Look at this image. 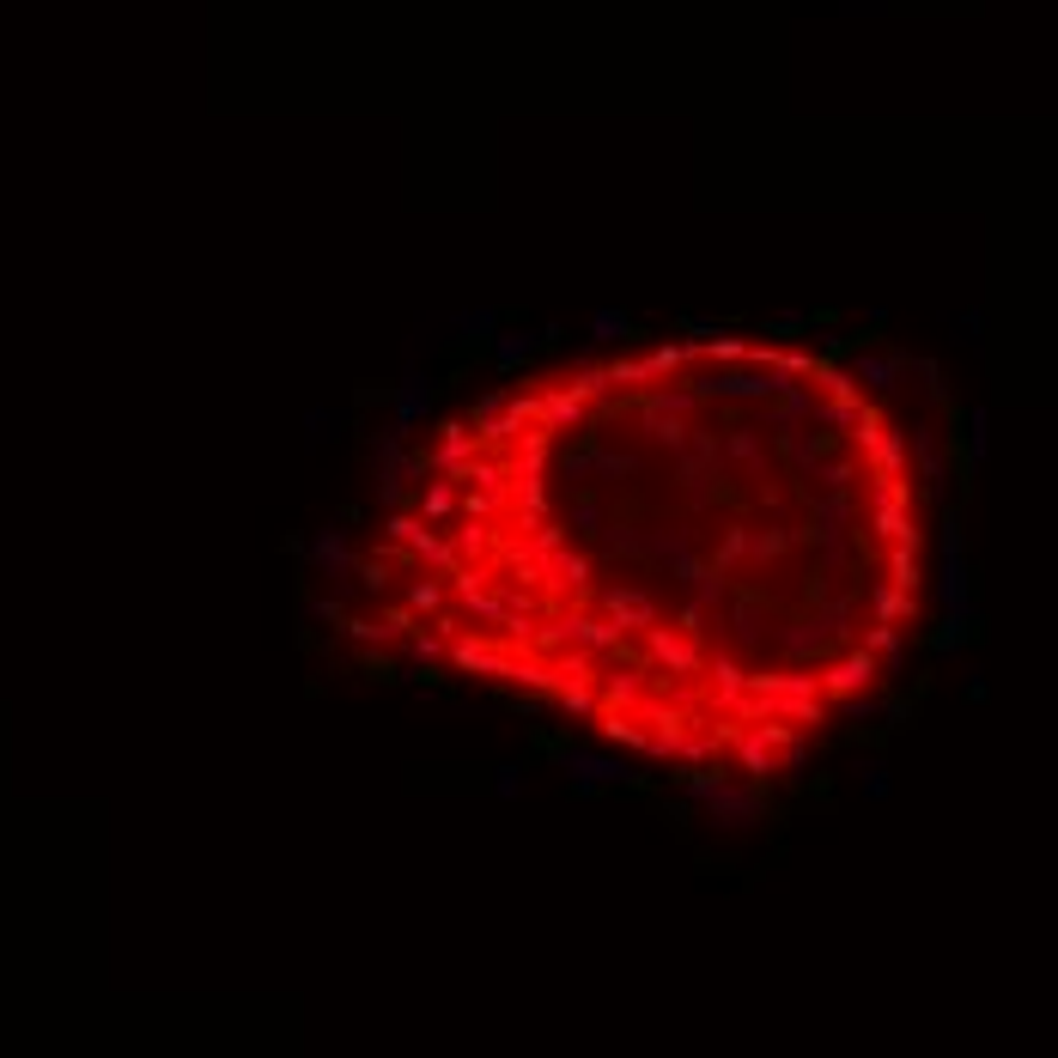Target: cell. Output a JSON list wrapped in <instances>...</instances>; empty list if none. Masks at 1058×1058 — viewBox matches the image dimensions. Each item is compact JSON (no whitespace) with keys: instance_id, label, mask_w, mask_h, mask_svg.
<instances>
[{"instance_id":"1","label":"cell","mask_w":1058,"mask_h":1058,"mask_svg":"<svg viewBox=\"0 0 1058 1058\" xmlns=\"http://www.w3.org/2000/svg\"><path fill=\"white\" fill-rule=\"evenodd\" d=\"M675 779H682V797L700 803L712 815V827H724V834H748V827L767 821V797L754 785H736L730 773H675Z\"/></svg>"},{"instance_id":"2","label":"cell","mask_w":1058,"mask_h":1058,"mask_svg":"<svg viewBox=\"0 0 1058 1058\" xmlns=\"http://www.w3.org/2000/svg\"><path fill=\"white\" fill-rule=\"evenodd\" d=\"M700 396H730V402H767V396H785L791 390V377L785 371H736V365H724V371H706L700 384H694Z\"/></svg>"},{"instance_id":"3","label":"cell","mask_w":1058,"mask_h":1058,"mask_svg":"<svg viewBox=\"0 0 1058 1058\" xmlns=\"http://www.w3.org/2000/svg\"><path fill=\"white\" fill-rule=\"evenodd\" d=\"M876 682H882V663H876L864 645L827 657V669H821V694H827V700H858V694L876 688Z\"/></svg>"},{"instance_id":"4","label":"cell","mask_w":1058,"mask_h":1058,"mask_svg":"<svg viewBox=\"0 0 1058 1058\" xmlns=\"http://www.w3.org/2000/svg\"><path fill=\"white\" fill-rule=\"evenodd\" d=\"M560 767L578 791H596V785H627L633 773L615 761V754H596V748H560Z\"/></svg>"},{"instance_id":"5","label":"cell","mask_w":1058,"mask_h":1058,"mask_svg":"<svg viewBox=\"0 0 1058 1058\" xmlns=\"http://www.w3.org/2000/svg\"><path fill=\"white\" fill-rule=\"evenodd\" d=\"M602 615H609L621 633H627V627L651 633V627H657V602H651L645 590H633V584H602Z\"/></svg>"},{"instance_id":"6","label":"cell","mask_w":1058,"mask_h":1058,"mask_svg":"<svg viewBox=\"0 0 1058 1058\" xmlns=\"http://www.w3.org/2000/svg\"><path fill=\"white\" fill-rule=\"evenodd\" d=\"M475 457H481L475 426H469V420H444V426H438V444H432V457H426V463H432L438 475H457V469H463V463H475Z\"/></svg>"},{"instance_id":"7","label":"cell","mask_w":1058,"mask_h":1058,"mask_svg":"<svg viewBox=\"0 0 1058 1058\" xmlns=\"http://www.w3.org/2000/svg\"><path fill=\"white\" fill-rule=\"evenodd\" d=\"M432 414V377L420 371V365H408L402 371V384H396V414H390V432L396 438H408V426H420Z\"/></svg>"},{"instance_id":"8","label":"cell","mask_w":1058,"mask_h":1058,"mask_svg":"<svg viewBox=\"0 0 1058 1058\" xmlns=\"http://www.w3.org/2000/svg\"><path fill=\"white\" fill-rule=\"evenodd\" d=\"M645 645H651V657H657L669 675H706V657H700V645H694L688 633H675V627H651V633H645Z\"/></svg>"},{"instance_id":"9","label":"cell","mask_w":1058,"mask_h":1058,"mask_svg":"<svg viewBox=\"0 0 1058 1058\" xmlns=\"http://www.w3.org/2000/svg\"><path fill=\"white\" fill-rule=\"evenodd\" d=\"M554 627H560V639H572V645H584V651H621V627H615L609 615L572 609V615H560Z\"/></svg>"},{"instance_id":"10","label":"cell","mask_w":1058,"mask_h":1058,"mask_svg":"<svg viewBox=\"0 0 1058 1058\" xmlns=\"http://www.w3.org/2000/svg\"><path fill=\"white\" fill-rule=\"evenodd\" d=\"M736 767H742L754 785H761V779H773V773H779V748H773L761 730H742V736H736Z\"/></svg>"},{"instance_id":"11","label":"cell","mask_w":1058,"mask_h":1058,"mask_svg":"<svg viewBox=\"0 0 1058 1058\" xmlns=\"http://www.w3.org/2000/svg\"><path fill=\"white\" fill-rule=\"evenodd\" d=\"M827 645H834V627H827L821 615L779 627V651H785V657H815V651H827Z\"/></svg>"},{"instance_id":"12","label":"cell","mask_w":1058,"mask_h":1058,"mask_svg":"<svg viewBox=\"0 0 1058 1058\" xmlns=\"http://www.w3.org/2000/svg\"><path fill=\"white\" fill-rule=\"evenodd\" d=\"M548 457H554V432L548 426H536V432H517V457H505V469L511 475H542L548 469Z\"/></svg>"},{"instance_id":"13","label":"cell","mask_w":1058,"mask_h":1058,"mask_svg":"<svg viewBox=\"0 0 1058 1058\" xmlns=\"http://www.w3.org/2000/svg\"><path fill=\"white\" fill-rule=\"evenodd\" d=\"M761 432H767V426H730V438H724V463H742L754 481L767 475V450H761Z\"/></svg>"},{"instance_id":"14","label":"cell","mask_w":1058,"mask_h":1058,"mask_svg":"<svg viewBox=\"0 0 1058 1058\" xmlns=\"http://www.w3.org/2000/svg\"><path fill=\"white\" fill-rule=\"evenodd\" d=\"M311 566H317L323 578H347V572H353V554H347V536H341V523L317 529V542H311Z\"/></svg>"},{"instance_id":"15","label":"cell","mask_w":1058,"mask_h":1058,"mask_svg":"<svg viewBox=\"0 0 1058 1058\" xmlns=\"http://www.w3.org/2000/svg\"><path fill=\"white\" fill-rule=\"evenodd\" d=\"M900 371H906V359H894V353H858V359H852V377H858V384H870L876 396L900 390Z\"/></svg>"},{"instance_id":"16","label":"cell","mask_w":1058,"mask_h":1058,"mask_svg":"<svg viewBox=\"0 0 1058 1058\" xmlns=\"http://www.w3.org/2000/svg\"><path fill=\"white\" fill-rule=\"evenodd\" d=\"M450 663H457V669H475V675H511V651H499V645H481V639H457V651H450Z\"/></svg>"},{"instance_id":"17","label":"cell","mask_w":1058,"mask_h":1058,"mask_svg":"<svg viewBox=\"0 0 1058 1058\" xmlns=\"http://www.w3.org/2000/svg\"><path fill=\"white\" fill-rule=\"evenodd\" d=\"M584 408H590V402H578V396L560 384V390L542 396V426H548V432H578V426H584Z\"/></svg>"},{"instance_id":"18","label":"cell","mask_w":1058,"mask_h":1058,"mask_svg":"<svg viewBox=\"0 0 1058 1058\" xmlns=\"http://www.w3.org/2000/svg\"><path fill=\"white\" fill-rule=\"evenodd\" d=\"M450 548H457V560H463V566H481V560H487V548H493V529H487L481 517H463L457 529H450Z\"/></svg>"},{"instance_id":"19","label":"cell","mask_w":1058,"mask_h":1058,"mask_svg":"<svg viewBox=\"0 0 1058 1058\" xmlns=\"http://www.w3.org/2000/svg\"><path fill=\"white\" fill-rule=\"evenodd\" d=\"M505 682L536 688V694H560V688H566V682H560V669L542 663V657H511V675H505Z\"/></svg>"},{"instance_id":"20","label":"cell","mask_w":1058,"mask_h":1058,"mask_svg":"<svg viewBox=\"0 0 1058 1058\" xmlns=\"http://www.w3.org/2000/svg\"><path fill=\"white\" fill-rule=\"evenodd\" d=\"M706 675H712L718 706H736V700L748 694V669H742V663H730V657H706Z\"/></svg>"},{"instance_id":"21","label":"cell","mask_w":1058,"mask_h":1058,"mask_svg":"<svg viewBox=\"0 0 1058 1058\" xmlns=\"http://www.w3.org/2000/svg\"><path fill=\"white\" fill-rule=\"evenodd\" d=\"M590 578H596V566L584 560V554H554L548 560V590L560 596V590H590Z\"/></svg>"},{"instance_id":"22","label":"cell","mask_w":1058,"mask_h":1058,"mask_svg":"<svg viewBox=\"0 0 1058 1058\" xmlns=\"http://www.w3.org/2000/svg\"><path fill=\"white\" fill-rule=\"evenodd\" d=\"M694 408H700V390L688 384V390H657V396H645L639 414H651V420H694Z\"/></svg>"},{"instance_id":"23","label":"cell","mask_w":1058,"mask_h":1058,"mask_svg":"<svg viewBox=\"0 0 1058 1058\" xmlns=\"http://www.w3.org/2000/svg\"><path fill=\"white\" fill-rule=\"evenodd\" d=\"M633 335H639V323H633V311H621V305H602V311L590 317V341H602V347L633 341Z\"/></svg>"},{"instance_id":"24","label":"cell","mask_w":1058,"mask_h":1058,"mask_svg":"<svg viewBox=\"0 0 1058 1058\" xmlns=\"http://www.w3.org/2000/svg\"><path fill=\"white\" fill-rule=\"evenodd\" d=\"M596 724L615 748H651V730H639V712H602Z\"/></svg>"},{"instance_id":"25","label":"cell","mask_w":1058,"mask_h":1058,"mask_svg":"<svg viewBox=\"0 0 1058 1058\" xmlns=\"http://www.w3.org/2000/svg\"><path fill=\"white\" fill-rule=\"evenodd\" d=\"M870 609H876V621H906L913 615V590H900V584H870Z\"/></svg>"},{"instance_id":"26","label":"cell","mask_w":1058,"mask_h":1058,"mask_svg":"<svg viewBox=\"0 0 1058 1058\" xmlns=\"http://www.w3.org/2000/svg\"><path fill=\"white\" fill-rule=\"evenodd\" d=\"M517 487H511V499L523 505V529H536L542 523V511H548V487H542V475H511Z\"/></svg>"},{"instance_id":"27","label":"cell","mask_w":1058,"mask_h":1058,"mask_svg":"<svg viewBox=\"0 0 1058 1058\" xmlns=\"http://www.w3.org/2000/svg\"><path fill=\"white\" fill-rule=\"evenodd\" d=\"M554 669H560V682H566V688H596V657H590L584 645L560 651V657H554Z\"/></svg>"},{"instance_id":"28","label":"cell","mask_w":1058,"mask_h":1058,"mask_svg":"<svg viewBox=\"0 0 1058 1058\" xmlns=\"http://www.w3.org/2000/svg\"><path fill=\"white\" fill-rule=\"evenodd\" d=\"M742 554H754V529H748V523H730L724 536H718V548H712V566H718V572H730Z\"/></svg>"},{"instance_id":"29","label":"cell","mask_w":1058,"mask_h":1058,"mask_svg":"<svg viewBox=\"0 0 1058 1058\" xmlns=\"http://www.w3.org/2000/svg\"><path fill=\"white\" fill-rule=\"evenodd\" d=\"M493 359H499V371H517L523 359H536V335H529V329H511V335H493Z\"/></svg>"},{"instance_id":"30","label":"cell","mask_w":1058,"mask_h":1058,"mask_svg":"<svg viewBox=\"0 0 1058 1058\" xmlns=\"http://www.w3.org/2000/svg\"><path fill=\"white\" fill-rule=\"evenodd\" d=\"M688 590H694V602H700V609H724V602H730V572H718V566H700V578H694Z\"/></svg>"},{"instance_id":"31","label":"cell","mask_w":1058,"mask_h":1058,"mask_svg":"<svg viewBox=\"0 0 1058 1058\" xmlns=\"http://www.w3.org/2000/svg\"><path fill=\"white\" fill-rule=\"evenodd\" d=\"M682 554H688V536H682V529H645V560L675 566Z\"/></svg>"},{"instance_id":"32","label":"cell","mask_w":1058,"mask_h":1058,"mask_svg":"<svg viewBox=\"0 0 1058 1058\" xmlns=\"http://www.w3.org/2000/svg\"><path fill=\"white\" fill-rule=\"evenodd\" d=\"M639 694H645V675H609V688H602V712H633L639 706Z\"/></svg>"},{"instance_id":"33","label":"cell","mask_w":1058,"mask_h":1058,"mask_svg":"<svg viewBox=\"0 0 1058 1058\" xmlns=\"http://www.w3.org/2000/svg\"><path fill=\"white\" fill-rule=\"evenodd\" d=\"M566 390H572L578 402H609V390H615V384H609V365H584Z\"/></svg>"},{"instance_id":"34","label":"cell","mask_w":1058,"mask_h":1058,"mask_svg":"<svg viewBox=\"0 0 1058 1058\" xmlns=\"http://www.w3.org/2000/svg\"><path fill=\"white\" fill-rule=\"evenodd\" d=\"M499 335V311L475 305V311H457V341H493Z\"/></svg>"},{"instance_id":"35","label":"cell","mask_w":1058,"mask_h":1058,"mask_svg":"<svg viewBox=\"0 0 1058 1058\" xmlns=\"http://www.w3.org/2000/svg\"><path fill=\"white\" fill-rule=\"evenodd\" d=\"M590 463H596V481H633L639 475V457H627V450H590Z\"/></svg>"},{"instance_id":"36","label":"cell","mask_w":1058,"mask_h":1058,"mask_svg":"<svg viewBox=\"0 0 1058 1058\" xmlns=\"http://www.w3.org/2000/svg\"><path fill=\"white\" fill-rule=\"evenodd\" d=\"M420 511H426L432 523H444L450 511H457V481H450V475H444V481H432V487L420 493Z\"/></svg>"},{"instance_id":"37","label":"cell","mask_w":1058,"mask_h":1058,"mask_svg":"<svg viewBox=\"0 0 1058 1058\" xmlns=\"http://www.w3.org/2000/svg\"><path fill=\"white\" fill-rule=\"evenodd\" d=\"M523 548L536 554V560H554V554H566V529H560V523H536V529L523 536Z\"/></svg>"},{"instance_id":"38","label":"cell","mask_w":1058,"mask_h":1058,"mask_svg":"<svg viewBox=\"0 0 1058 1058\" xmlns=\"http://www.w3.org/2000/svg\"><path fill=\"white\" fill-rule=\"evenodd\" d=\"M688 359H694V341H663L645 365H651V377H669V371H682Z\"/></svg>"},{"instance_id":"39","label":"cell","mask_w":1058,"mask_h":1058,"mask_svg":"<svg viewBox=\"0 0 1058 1058\" xmlns=\"http://www.w3.org/2000/svg\"><path fill=\"white\" fill-rule=\"evenodd\" d=\"M499 505H505V487H475V493L457 499V511H463V517H481V523H487Z\"/></svg>"},{"instance_id":"40","label":"cell","mask_w":1058,"mask_h":1058,"mask_svg":"<svg viewBox=\"0 0 1058 1058\" xmlns=\"http://www.w3.org/2000/svg\"><path fill=\"white\" fill-rule=\"evenodd\" d=\"M408 609L438 615V609H444V584H438V578H414V584H408Z\"/></svg>"},{"instance_id":"41","label":"cell","mask_w":1058,"mask_h":1058,"mask_svg":"<svg viewBox=\"0 0 1058 1058\" xmlns=\"http://www.w3.org/2000/svg\"><path fill=\"white\" fill-rule=\"evenodd\" d=\"M560 712L566 718H602V700H596V688H560Z\"/></svg>"},{"instance_id":"42","label":"cell","mask_w":1058,"mask_h":1058,"mask_svg":"<svg viewBox=\"0 0 1058 1058\" xmlns=\"http://www.w3.org/2000/svg\"><path fill=\"white\" fill-rule=\"evenodd\" d=\"M815 481H821L827 493H852V481H858V463H852V457H840V463H821V469H815Z\"/></svg>"},{"instance_id":"43","label":"cell","mask_w":1058,"mask_h":1058,"mask_svg":"<svg viewBox=\"0 0 1058 1058\" xmlns=\"http://www.w3.org/2000/svg\"><path fill=\"white\" fill-rule=\"evenodd\" d=\"M791 542H797V529H761L754 536V560H779V554H791Z\"/></svg>"},{"instance_id":"44","label":"cell","mask_w":1058,"mask_h":1058,"mask_svg":"<svg viewBox=\"0 0 1058 1058\" xmlns=\"http://www.w3.org/2000/svg\"><path fill=\"white\" fill-rule=\"evenodd\" d=\"M347 633H353L359 645H396V639H402L390 621H347Z\"/></svg>"},{"instance_id":"45","label":"cell","mask_w":1058,"mask_h":1058,"mask_svg":"<svg viewBox=\"0 0 1058 1058\" xmlns=\"http://www.w3.org/2000/svg\"><path fill=\"white\" fill-rule=\"evenodd\" d=\"M730 621H736V639H742V645L761 639V609H754V602H730Z\"/></svg>"},{"instance_id":"46","label":"cell","mask_w":1058,"mask_h":1058,"mask_svg":"<svg viewBox=\"0 0 1058 1058\" xmlns=\"http://www.w3.org/2000/svg\"><path fill=\"white\" fill-rule=\"evenodd\" d=\"M609 384H615V390H627V384H651V365H645V359H615V365H609Z\"/></svg>"},{"instance_id":"47","label":"cell","mask_w":1058,"mask_h":1058,"mask_svg":"<svg viewBox=\"0 0 1058 1058\" xmlns=\"http://www.w3.org/2000/svg\"><path fill=\"white\" fill-rule=\"evenodd\" d=\"M706 353H712L718 365H742L754 347H748V341H736V335H712V341H706Z\"/></svg>"},{"instance_id":"48","label":"cell","mask_w":1058,"mask_h":1058,"mask_svg":"<svg viewBox=\"0 0 1058 1058\" xmlns=\"http://www.w3.org/2000/svg\"><path fill=\"white\" fill-rule=\"evenodd\" d=\"M572 529H584V536H602V529H609V517H602L596 499H578V505H572Z\"/></svg>"},{"instance_id":"49","label":"cell","mask_w":1058,"mask_h":1058,"mask_svg":"<svg viewBox=\"0 0 1058 1058\" xmlns=\"http://www.w3.org/2000/svg\"><path fill=\"white\" fill-rule=\"evenodd\" d=\"M408 651H414L420 663H444V639H438V633H414V639H408Z\"/></svg>"},{"instance_id":"50","label":"cell","mask_w":1058,"mask_h":1058,"mask_svg":"<svg viewBox=\"0 0 1058 1058\" xmlns=\"http://www.w3.org/2000/svg\"><path fill=\"white\" fill-rule=\"evenodd\" d=\"M493 791H499L505 803H511V797H523V767H499V773H493Z\"/></svg>"},{"instance_id":"51","label":"cell","mask_w":1058,"mask_h":1058,"mask_svg":"<svg viewBox=\"0 0 1058 1058\" xmlns=\"http://www.w3.org/2000/svg\"><path fill=\"white\" fill-rule=\"evenodd\" d=\"M967 450H973V463L986 457V408H973V420H967Z\"/></svg>"},{"instance_id":"52","label":"cell","mask_w":1058,"mask_h":1058,"mask_svg":"<svg viewBox=\"0 0 1058 1058\" xmlns=\"http://www.w3.org/2000/svg\"><path fill=\"white\" fill-rule=\"evenodd\" d=\"M359 584H365V590H390V566H384V560H365V566H359Z\"/></svg>"},{"instance_id":"53","label":"cell","mask_w":1058,"mask_h":1058,"mask_svg":"<svg viewBox=\"0 0 1058 1058\" xmlns=\"http://www.w3.org/2000/svg\"><path fill=\"white\" fill-rule=\"evenodd\" d=\"M566 475H572V481H596V463H590V450H572V457H566Z\"/></svg>"},{"instance_id":"54","label":"cell","mask_w":1058,"mask_h":1058,"mask_svg":"<svg viewBox=\"0 0 1058 1058\" xmlns=\"http://www.w3.org/2000/svg\"><path fill=\"white\" fill-rule=\"evenodd\" d=\"M864 773V791L870 797H888V767H858Z\"/></svg>"},{"instance_id":"55","label":"cell","mask_w":1058,"mask_h":1058,"mask_svg":"<svg viewBox=\"0 0 1058 1058\" xmlns=\"http://www.w3.org/2000/svg\"><path fill=\"white\" fill-rule=\"evenodd\" d=\"M317 621H341V627H347V609H341V602L329 596V602H317Z\"/></svg>"}]
</instances>
